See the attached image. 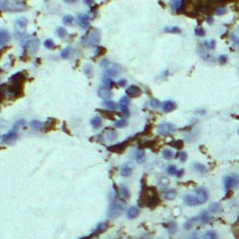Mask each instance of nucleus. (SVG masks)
I'll return each mask as SVG.
<instances>
[{"label":"nucleus","instance_id":"obj_1","mask_svg":"<svg viewBox=\"0 0 239 239\" xmlns=\"http://www.w3.org/2000/svg\"><path fill=\"white\" fill-rule=\"evenodd\" d=\"M160 203V199L158 196L157 190L153 187L146 188L143 187L141 192V196L138 201V205L140 207H155Z\"/></svg>","mask_w":239,"mask_h":239},{"label":"nucleus","instance_id":"obj_2","mask_svg":"<svg viewBox=\"0 0 239 239\" xmlns=\"http://www.w3.org/2000/svg\"><path fill=\"white\" fill-rule=\"evenodd\" d=\"M101 41V34L98 29H92L89 31L81 38V43L85 47H98Z\"/></svg>","mask_w":239,"mask_h":239},{"label":"nucleus","instance_id":"obj_3","mask_svg":"<svg viewBox=\"0 0 239 239\" xmlns=\"http://www.w3.org/2000/svg\"><path fill=\"white\" fill-rule=\"evenodd\" d=\"M0 8L2 11H23L26 10V5L24 2L22 1H4L1 0L0 1Z\"/></svg>","mask_w":239,"mask_h":239},{"label":"nucleus","instance_id":"obj_4","mask_svg":"<svg viewBox=\"0 0 239 239\" xmlns=\"http://www.w3.org/2000/svg\"><path fill=\"white\" fill-rule=\"evenodd\" d=\"M101 66L105 69V72L109 77H117L122 73V67L116 63H111L107 59L101 62Z\"/></svg>","mask_w":239,"mask_h":239},{"label":"nucleus","instance_id":"obj_5","mask_svg":"<svg viewBox=\"0 0 239 239\" xmlns=\"http://www.w3.org/2000/svg\"><path fill=\"white\" fill-rule=\"evenodd\" d=\"M122 211H123V206H122V204L114 202V203H112V204L109 206V210H108V215H109V217L111 218V219H116V218H118L120 215H122Z\"/></svg>","mask_w":239,"mask_h":239},{"label":"nucleus","instance_id":"obj_6","mask_svg":"<svg viewBox=\"0 0 239 239\" xmlns=\"http://www.w3.org/2000/svg\"><path fill=\"white\" fill-rule=\"evenodd\" d=\"M26 25H27V19L26 18L21 17V18L17 19L16 22H15V35L18 36H23L25 33Z\"/></svg>","mask_w":239,"mask_h":239},{"label":"nucleus","instance_id":"obj_7","mask_svg":"<svg viewBox=\"0 0 239 239\" xmlns=\"http://www.w3.org/2000/svg\"><path fill=\"white\" fill-rule=\"evenodd\" d=\"M176 131V126L170 122H163L158 126V133L161 135H169Z\"/></svg>","mask_w":239,"mask_h":239},{"label":"nucleus","instance_id":"obj_8","mask_svg":"<svg viewBox=\"0 0 239 239\" xmlns=\"http://www.w3.org/2000/svg\"><path fill=\"white\" fill-rule=\"evenodd\" d=\"M238 185H239V176L238 175H231L224 178V186H225L226 190H230Z\"/></svg>","mask_w":239,"mask_h":239},{"label":"nucleus","instance_id":"obj_9","mask_svg":"<svg viewBox=\"0 0 239 239\" xmlns=\"http://www.w3.org/2000/svg\"><path fill=\"white\" fill-rule=\"evenodd\" d=\"M10 93H11L14 97H18L23 93V83H18V82H12L11 84L8 85L7 89Z\"/></svg>","mask_w":239,"mask_h":239},{"label":"nucleus","instance_id":"obj_10","mask_svg":"<svg viewBox=\"0 0 239 239\" xmlns=\"http://www.w3.org/2000/svg\"><path fill=\"white\" fill-rule=\"evenodd\" d=\"M25 47L31 53H36L39 48V40L36 37L28 38L25 42Z\"/></svg>","mask_w":239,"mask_h":239},{"label":"nucleus","instance_id":"obj_11","mask_svg":"<svg viewBox=\"0 0 239 239\" xmlns=\"http://www.w3.org/2000/svg\"><path fill=\"white\" fill-rule=\"evenodd\" d=\"M125 92H126V94H127L128 97L134 98V97L140 96L141 93H142V90H141L139 87H137L136 85H131V86H129V87L126 89Z\"/></svg>","mask_w":239,"mask_h":239},{"label":"nucleus","instance_id":"obj_12","mask_svg":"<svg viewBox=\"0 0 239 239\" xmlns=\"http://www.w3.org/2000/svg\"><path fill=\"white\" fill-rule=\"evenodd\" d=\"M196 193V198L199 202V204H204L208 199V193L205 188H198L195 190Z\"/></svg>","mask_w":239,"mask_h":239},{"label":"nucleus","instance_id":"obj_13","mask_svg":"<svg viewBox=\"0 0 239 239\" xmlns=\"http://www.w3.org/2000/svg\"><path fill=\"white\" fill-rule=\"evenodd\" d=\"M120 109H121V110H122V114L123 115H125V116H129V109H128V107H129V104H130V100H129V98L127 97V96H123V97H122L121 98V100H120Z\"/></svg>","mask_w":239,"mask_h":239},{"label":"nucleus","instance_id":"obj_14","mask_svg":"<svg viewBox=\"0 0 239 239\" xmlns=\"http://www.w3.org/2000/svg\"><path fill=\"white\" fill-rule=\"evenodd\" d=\"M77 21L79 25L82 28H88L90 26V18L87 14H79Z\"/></svg>","mask_w":239,"mask_h":239},{"label":"nucleus","instance_id":"obj_15","mask_svg":"<svg viewBox=\"0 0 239 239\" xmlns=\"http://www.w3.org/2000/svg\"><path fill=\"white\" fill-rule=\"evenodd\" d=\"M97 93H98V95H99L100 98L105 99V100L109 99V98L111 97V95H112V92H111L110 89L108 88V87H100V88L98 89Z\"/></svg>","mask_w":239,"mask_h":239},{"label":"nucleus","instance_id":"obj_16","mask_svg":"<svg viewBox=\"0 0 239 239\" xmlns=\"http://www.w3.org/2000/svg\"><path fill=\"white\" fill-rule=\"evenodd\" d=\"M128 143H129V141H128V140H126V141L122 142L121 144H116V145H114V146H110V147H109V148H108V150H109V152L119 153V152H123V151H124L125 147L128 145Z\"/></svg>","mask_w":239,"mask_h":239},{"label":"nucleus","instance_id":"obj_17","mask_svg":"<svg viewBox=\"0 0 239 239\" xmlns=\"http://www.w3.org/2000/svg\"><path fill=\"white\" fill-rule=\"evenodd\" d=\"M18 136V134H17V130H14L12 129L11 131H10L8 134H3L1 136V141L4 143V142H10V141H14Z\"/></svg>","mask_w":239,"mask_h":239},{"label":"nucleus","instance_id":"obj_18","mask_svg":"<svg viewBox=\"0 0 239 239\" xmlns=\"http://www.w3.org/2000/svg\"><path fill=\"white\" fill-rule=\"evenodd\" d=\"M10 39L11 36L8 31H6L5 29L0 30V46H1V48H3L10 41Z\"/></svg>","mask_w":239,"mask_h":239},{"label":"nucleus","instance_id":"obj_19","mask_svg":"<svg viewBox=\"0 0 239 239\" xmlns=\"http://www.w3.org/2000/svg\"><path fill=\"white\" fill-rule=\"evenodd\" d=\"M183 200H184V202H185L186 205L190 206V207H194V206L199 205V202H198L197 198L194 197V195H190V194L185 195L184 198H183Z\"/></svg>","mask_w":239,"mask_h":239},{"label":"nucleus","instance_id":"obj_20","mask_svg":"<svg viewBox=\"0 0 239 239\" xmlns=\"http://www.w3.org/2000/svg\"><path fill=\"white\" fill-rule=\"evenodd\" d=\"M177 108V105L174 101L172 100H167L165 102L163 103V110L164 112H170V111H173L175 110Z\"/></svg>","mask_w":239,"mask_h":239},{"label":"nucleus","instance_id":"obj_21","mask_svg":"<svg viewBox=\"0 0 239 239\" xmlns=\"http://www.w3.org/2000/svg\"><path fill=\"white\" fill-rule=\"evenodd\" d=\"M25 75L23 72H18L16 74H14L13 76H11L10 78V81L11 82H18V83H23L25 80Z\"/></svg>","mask_w":239,"mask_h":239},{"label":"nucleus","instance_id":"obj_22","mask_svg":"<svg viewBox=\"0 0 239 239\" xmlns=\"http://www.w3.org/2000/svg\"><path fill=\"white\" fill-rule=\"evenodd\" d=\"M135 160L138 164H142L144 163L145 160H146V155H145V152L144 150H141L139 149L136 153H135Z\"/></svg>","mask_w":239,"mask_h":239},{"label":"nucleus","instance_id":"obj_23","mask_svg":"<svg viewBox=\"0 0 239 239\" xmlns=\"http://www.w3.org/2000/svg\"><path fill=\"white\" fill-rule=\"evenodd\" d=\"M193 168H194V171H196V172H198V173H200V174H202V175H205V174H207V168L204 164H199V163L194 164L193 165Z\"/></svg>","mask_w":239,"mask_h":239},{"label":"nucleus","instance_id":"obj_24","mask_svg":"<svg viewBox=\"0 0 239 239\" xmlns=\"http://www.w3.org/2000/svg\"><path fill=\"white\" fill-rule=\"evenodd\" d=\"M139 209L137 208V207H130L129 209H128V211H127V217H128V219H130V220H132V219H134V218H136L138 215H139Z\"/></svg>","mask_w":239,"mask_h":239},{"label":"nucleus","instance_id":"obj_25","mask_svg":"<svg viewBox=\"0 0 239 239\" xmlns=\"http://www.w3.org/2000/svg\"><path fill=\"white\" fill-rule=\"evenodd\" d=\"M30 126H31L32 129L36 130V131H40V130H42V129L44 128V124H43L41 122L37 121V120H33V121H31V122H30Z\"/></svg>","mask_w":239,"mask_h":239},{"label":"nucleus","instance_id":"obj_26","mask_svg":"<svg viewBox=\"0 0 239 239\" xmlns=\"http://www.w3.org/2000/svg\"><path fill=\"white\" fill-rule=\"evenodd\" d=\"M107 228H108V223H107V222H100L99 224H97L96 228L93 230V233H92V235L93 236V235H95V234H97V233H99L105 231Z\"/></svg>","mask_w":239,"mask_h":239},{"label":"nucleus","instance_id":"obj_27","mask_svg":"<svg viewBox=\"0 0 239 239\" xmlns=\"http://www.w3.org/2000/svg\"><path fill=\"white\" fill-rule=\"evenodd\" d=\"M91 124L94 129H99L102 126V120L99 117H93L91 120Z\"/></svg>","mask_w":239,"mask_h":239},{"label":"nucleus","instance_id":"obj_28","mask_svg":"<svg viewBox=\"0 0 239 239\" xmlns=\"http://www.w3.org/2000/svg\"><path fill=\"white\" fill-rule=\"evenodd\" d=\"M133 173V169L130 165L128 164H124L122 167V170H121V174L122 176L123 177H129L130 175H132Z\"/></svg>","mask_w":239,"mask_h":239},{"label":"nucleus","instance_id":"obj_29","mask_svg":"<svg viewBox=\"0 0 239 239\" xmlns=\"http://www.w3.org/2000/svg\"><path fill=\"white\" fill-rule=\"evenodd\" d=\"M199 220H200V221L203 222V223H208V222L210 221V220H211V217H210V215L208 214V212L204 211V212H202V213L200 214Z\"/></svg>","mask_w":239,"mask_h":239},{"label":"nucleus","instance_id":"obj_30","mask_svg":"<svg viewBox=\"0 0 239 239\" xmlns=\"http://www.w3.org/2000/svg\"><path fill=\"white\" fill-rule=\"evenodd\" d=\"M120 190H121L122 195L124 198H129V197H130V190H129V189H128L127 186L122 184V185L120 186Z\"/></svg>","mask_w":239,"mask_h":239},{"label":"nucleus","instance_id":"obj_31","mask_svg":"<svg viewBox=\"0 0 239 239\" xmlns=\"http://www.w3.org/2000/svg\"><path fill=\"white\" fill-rule=\"evenodd\" d=\"M55 119H49L47 122H46V123L44 124V129H45V131H50V130H52L53 128V126L55 125Z\"/></svg>","mask_w":239,"mask_h":239},{"label":"nucleus","instance_id":"obj_32","mask_svg":"<svg viewBox=\"0 0 239 239\" xmlns=\"http://www.w3.org/2000/svg\"><path fill=\"white\" fill-rule=\"evenodd\" d=\"M209 209H210V211H211L212 213L218 214V213H220V212L221 211V207H220V205L218 204V203H212V204L209 206Z\"/></svg>","mask_w":239,"mask_h":239},{"label":"nucleus","instance_id":"obj_33","mask_svg":"<svg viewBox=\"0 0 239 239\" xmlns=\"http://www.w3.org/2000/svg\"><path fill=\"white\" fill-rule=\"evenodd\" d=\"M176 195H177V193L175 190H168L164 194V198L166 200H173V199H175Z\"/></svg>","mask_w":239,"mask_h":239},{"label":"nucleus","instance_id":"obj_34","mask_svg":"<svg viewBox=\"0 0 239 239\" xmlns=\"http://www.w3.org/2000/svg\"><path fill=\"white\" fill-rule=\"evenodd\" d=\"M164 32H166V33H172V34H178V33H180V32H181L180 28H179V27H177V26L165 27V28L164 29Z\"/></svg>","mask_w":239,"mask_h":239},{"label":"nucleus","instance_id":"obj_35","mask_svg":"<svg viewBox=\"0 0 239 239\" xmlns=\"http://www.w3.org/2000/svg\"><path fill=\"white\" fill-rule=\"evenodd\" d=\"M83 71L85 73V75L88 77V78H91L93 74V68H92V66L91 65H86L83 68Z\"/></svg>","mask_w":239,"mask_h":239},{"label":"nucleus","instance_id":"obj_36","mask_svg":"<svg viewBox=\"0 0 239 239\" xmlns=\"http://www.w3.org/2000/svg\"><path fill=\"white\" fill-rule=\"evenodd\" d=\"M117 137H118V134H117V132L115 131V130H110L108 134H107V138L109 140V141H114V140H116L117 139Z\"/></svg>","mask_w":239,"mask_h":239},{"label":"nucleus","instance_id":"obj_37","mask_svg":"<svg viewBox=\"0 0 239 239\" xmlns=\"http://www.w3.org/2000/svg\"><path fill=\"white\" fill-rule=\"evenodd\" d=\"M71 53H72L71 47H67V48H66V49L61 53V57L64 58V59H67V58H69Z\"/></svg>","mask_w":239,"mask_h":239},{"label":"nucleus","instance_id":"obj_38","mask_svg":"<svg viewBox=\"0 0 239 239\" xmlns=\"http://www.w3.org/2000/svg\"><path fill=\"white\" fill-rule=\"evenodd\" d=\"M163 156H164V159H166V160H171L173 157H174V152L171 151V150H164V152H163Z\"/></svg>","mask_w":239,"mask_h":239},{"label":"nucleus","instance_id":"obj_39","mask_svg":"<svg viewBox=\"0 0 239 239\" xmlns=\"http://www.w3.org/2000/svg\"><path fill=\"white\" fill-rule=\"evenodd\" d=\"M169 145L177 149V150H180L182 149L183 147V141L182 140H177V141H173L172 143H169Z\"/></svg>","mask_w":239,"mask_h":239},{"label":"nucleus","instance_id":"obj_40","mask_svg":"<svg viewBox=\"0 0 239 239\" xmlns=\"http://www.w3.org/2000/svg\"><path fill=\"white\" fill-rule=\"evenodd\" d=\"M205 239H218V234L214 231H208L205 234Z\"/></svg>","mask_w":239,"mask_h":239},{"label":"nucleus","instance_id":"obj_41","mask_svg":"<svg viewBox=\"0 0 239 239\" xmlns=\"http://www.w3.org/2000/svg\"><path fill=\"white\" fill-rule=\"evenodd\" d=\"M205 45H206V47L207 48V49H209V50H214L215 47H216V41H215L214 39H210V40H208V41H206V42H205Z\"/></svg>","mask_w":239,"mask_h":239},{"label":"nucleus","instance_id":"obj_42","mask_svg":"<svg viewBox=\"0 0 239 239\" xmlns=\"http://www.w3.org/2000/svg\"><path fill=\"white\" fill-rule=\"evenodd\" d=\"M104 105H105V107H107L109 109H117V104L113 101H105Z\"/></svg>","mask_w":239,"mask_h":239},{"label":"nucleus","instance_id":"obj_43","mask_svg":"<svg viewBox=\"0 0 239 239\" xmlns=\"http://www.w3.org/2000/svg\"><path fill=\"white\" fill-rule=\"evenodd\" d=\"M74 21V17L71 15H66L63 18V23L65 24H71V23H73Z\"/></svg>","mask_w":239,"mask_h":239},{"label":"nucleus","instance_id":"obj_44","mask_svg":"<svg viewBox=\"0 0 239 239\" xmlns=\"http://www.w3.org/2000/svg\"><path fill=\"white\" fill-rule=\"evenodd\" d=\"M44 46L47 48V49H53V48L54 47V42L52 40V39H46L45 42H44Z\"/></svg>","mask_w":239,"mask_h":239},{"label":"nucleus","instance_id":"obj_45","mask_svg":"<svg viewBox=\"0 0 239 239\" xmlns=\"http://www.w3.org/2000/svg\"><path fill=\"white\" fill-rule=\"evenodd\" d=\"M56 33H57L58 36H60V37H62V38L66 36V30L65 28H63V27H58Z\"/></svg>","mask_w":239,"mask_h":239},{"label":"nucleus","instance_id":"obj_46","mask_svg":"<svg viewBox=\"0 0 239 239\" xmlns=\"http://www.w3.org/2000/svg\"><path fill=\"white\" fill-rule=\"evenodd\" d=\"M151 106H152L153 109H159V108L161 107V103H160L159 100L153 98V99L151 100Z\"/></svg>","mask_w":239,"mask_h":239},{"label":"nucleus","instance_id":"obj_47","mask_svg":"<svg viewBox=\"0 0 239 239\" xmlns=\"http://www.w3.org/2000/svg\"><path fill=\"white\" fill-rule=\"evenodd\" d=\"M126 124H127V122H126V120H124V119L119 120L118 122H115V126H116V127H119V128H122V127H124Z\"/></svg>","mask_w":239,"mask_h":239},{"label":"nucleus","instance_id":"obj_48","mask_svg":"<svg viewBox=\"0 0 239 239\" xmlns=\"http://www.w3.org/2000/svg\"><path fill=\"white\" fill-rule=\"evenodd\" d=\"M24 124H25V121H24V120H19V121H17V122L14 123V125H13V129H14V130H17L18 128H20V127L23 126Z\"/></svg>","mask_w":239,"mask_h":239},{"label":"nucleus","instance_id":"obj_49","mask_svg":"<svg viewBox=\"0 0 239 239\" xmlns=\"http://www.w3.org/2000/svg\"><path fill=\"white\" fill-rule=\"evenodd\" d=\"M167 172H168V174H169V175H171V176H175V175H177V169L176 168V166H175V165H170V166H168V168H167Z\"/></svg>","mask_w":239,"mask_h":239},{"label":"nucleus","instance_id":"obj_50","mask_svg":"<svg viewBox=\"0 0 239 239\" xmlns=\"http://www.w3.org/2000/svg\"><path fill=\"white\" fill-rule=\"evenodd\" d=\"M226 12H227V9L224 8V7H220V8H218L217 11H216V14L219 15V16L223 15V14H225Z\"/></svg>","mask_w":239,"mask_h":239},{"label":"nucleus","instance_id":"obj_51","mask_svg":"<svg viewBox=\"0 0 239 239\" xmlns=\"http://www.w3.org/2000/svg\"><path fill=\"white\" fill-rule=\"evenodd\" d=\"M177 156L179 157L180 162H182V163H184V162L187 160V157H188L187 153H186V152H178Z\"/></svg>","mask_w":239,"mask_h":239},{"label":"nucleus","instance_id":"obj_52","mask_svg":"<svg viewBox=\"0 0 239 239\" xmlns=\"http://www.w3.org/2000/svg\"><path fill=\"white\" fill-rule=\"evenodd\" d=\"M194 219H192V220H189L186 223H185V225H184V227H185V229H187V230H190V228L193 227V225H194Z\"/></svg>","mask_w":239,"mask_h":239},{"label":"nucleus","instance_id":"obj_53","mask_svg":"<svg viewBox=\"0 0 239 239\" xmlns=\"http://www.w3.org/2000/svg\"><path fill=\"white\" fill-rule=\"evenodd\" d=\"M195 34L199 36H203L205 35V30L202 27H197L195 29Z\"/></svg>","mask_w":239,"mask_h":239},{"label":"nucleus","instance_id":"obj_54","mask_svg":"<svg viewBox=\"0 0 239 239\" xmlns=\"http://www.w3.org/2000/svg\"><path fill=\"white\" fill-rule=\"evenodd\" d=\"M97 49H98V53L96 54V56H100V55H102V54H104L106 53V49H105V48H103V47L98 46Z\"/></svg>","mask_w":239,"mask_h":239},{"label":"nucleus","instance_id":"obj_55","mask_svg":"<svg viewBox=\"0 0 239 239\" xmlns=\"http://www.w3.org/2000/svg\"><path fill=\"white\" fill-rule=\"evenodd\" d=\"M103 81H104L105 85H106L108 88H109V87H111V86L113 85V83H111V80L109 79H107V78H106V79L104 78V79H103Z\"/></svg>","mask_w":239,"mask_h":239},{"label":"nucleus","instance_id":"obj_56","mask_svg":"<svg viewBox=\"0 0 239 239\" xmlns=\"http://www.w3.org/2000/svg\"><path fill=\"white\" fill-rule=\"evenodd\" d=\"M219 59H220V64H224L227 61V56L226 55H221V56H220Z\"/></svg>","mask_w":239,"mask_h":239},{"label":"nucleus","instance_id":"obj_57","mask_svg":"<svg viewBox=\"0 0 239 239\" xmlns=\"http://www.w3.org/2000/svg\"><path fill=\"white\" fill-rule=\"evenodd\" d=\"M118 84H119V86H121V87H124V86L126 85V80H125V79H121V80H119Z\"/></svg>","mask_w":239,"mask_h":239},{"label":"nucleus","instance_id":"obj_58","mask_svg":"<svg viewBox=\"0 0 239 239\" xmlns=\"http://www.w3.org/2000/svg\"><path fill=\"white\" fill-rule=\"evenodd\" d=\"M183 174H184V170H183V169H180V170H177L176 176H177V177H181L183 176Z\"/></svg>","mask_w":239,"mask_h":239},{"label":"nucleus","instance_id":"obj_59","mask_svg":"<svg viewBox=\"0 0 239 239\" xmlns=\"http://www.w3.org/2000/svg\"><path fill=\"white\" fill-rule=\"evenodd\" d=\"M188 239H199V236L197 235V233H193Z\"/></svg>","mask_w":239,"mask_h":239},{"label":"nucleus","instance_id":"obj_60","mask_svg":"<svg viewBox=\"0 0 239 239\" xmlns=\"http://www.w3.org/2000/svg\"><path fill=\"white\" fill-rule=\"evenodd\" d=\"M169 228H170V231H176V224H175V222H172L169 225Z\"/></svg>","mask_w":239,"mask_h":239},{"label":"nucleus","instance_id":"obj_61","mask_svg":"<svg viewBox=\"0 0 239 239\" xmlns=\"http://www.w3.org/2000/svg\"><path fill=\"white\" fill-rule=\"evenodd\" d=\"M207 22L209 24H211V23H213V18H212V17H208V18L207 19Z\"/></svg>","mask_w":239,"mask_h":239},{"label":"nucleus","instance_id":"obj_62","mask_svg":"<svg viewBox=\"0 0 239 239\" xmlns=\"http://www.w3.org/2000/svg\"><path fill=\"white\" fill-rule=\"evenodd\" d=\"M234 46L239 47V38H236V39H235V41H234Z\"/></svg>","mask_w":239,"mask_h":239},{"label":"nucleus","instance_id":"obj_63","mask_svg":"<svg viewBox=\"0 0 239 239\" xmlns=\"http://www.w3.org/2000/svg\"><path fill=\"white\" fill-rule=\"evenodd\" d=\"M159 239H161V238H159Z\"/></svg>","mask_w":239,"mask_h":239}]
</instances>
